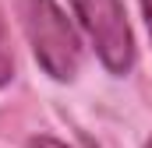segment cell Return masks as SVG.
I'll return each instance as SVG.
<instances>
[{"label": "cell", "mask_w": 152, "mask_h": 148, "mask_svg": "<svg viewBox=\"0 0 152 148\" xmlns=\"http://www.w3.org/2000/svg\"><path fill=\"white\" fill-rule=\"evenodd\" d=\"M11 7L25 28L36 64L53 81H75L81 67V42L57 0H11Z\"/></svg>", "instance_id": "obj_1"}, {"label": "cell", "mask_w": 152, "mask_h": 148, "mask_svg": "<svg viewBox=\"0 0 152 148\" xmlns=\"http://www.w3.org/2000/svg\"><path fill=\"white\" fill-rule=\"evenodd\" d=\"M81 28L88 32L103 67L117 78L131 74L134 67V36L127 25L124 0H71Z\"/></svg>", "instance_id": "obj_2"}, {"label": "cell", "mask_w": 152, "mask_h": 148, "mask_svg": "<svg viewBox=\"0 0 152 148\" xmlns=\"http://www.w3.org/2000/svg\"><path fill=\"white\" fill-rule=\"evenodd\" d=\"M14 78V49H11V32H7V18L0 7V88L11 85Z\"/></svg>", "instance_id": "obj_3"}, {"label": "cell", "mask_w": 152, "mask_h": 148, "mask_svg": "<svg viewBox=\"0 0 152 148\" xmlns=\"http://www.w3.org/2000/svg\"><path fill=\"white\" fill-rule=\"evenodd\" d=\"M28 148H67V145L53 134H36V138H28Z\"/></svg>", "instance_id": "obj_4"}, {"label": "cell", "mask_w": 152, "mask_h": 148, "mask_svg": "<svg viewBox=\"0 0 152 148\" xmlns=\"http://www.w3.org/2000/svg\"><path fill=\"white\" fill-rule=\"evenodd\" d=\"M142 4V18H145V28H149V36H152V0H138Z\"/></svg>", "instance_id": "obj_5"}, {"label": "cell", "mask_w": 152, "mask_h": 148, "mask_svg": "<svg viewBox=\"0 0 152 148\" xmlns=\"http://www.w3.org/2000/svg\"><path fill=\"white\" fill-rule=\"evenodd\" d=\"M145 148H152V138H149V141H145Z\"/></svg>", "instance_id": "obj_6"}]
</instances>
